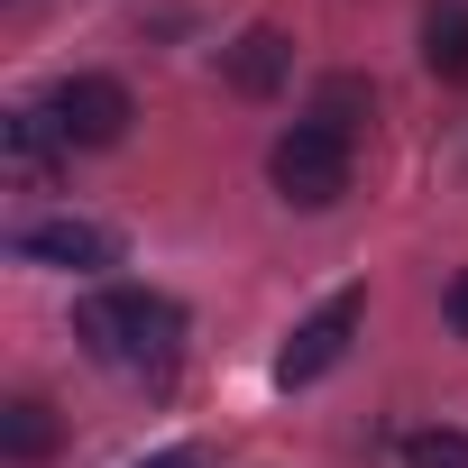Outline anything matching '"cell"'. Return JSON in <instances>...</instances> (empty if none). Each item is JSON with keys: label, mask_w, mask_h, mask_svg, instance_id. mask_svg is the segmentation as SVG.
Listing matches in <instances>:
<instances>
[{"label": "cell", "mask_w": 468, "mask_h": 468, "mask_svg": "<svg viewBox=\"0 0 468 468\" xmlns=\"http://www.w3.org/2000/svg\"><path fill=\"white\" fill-rule=\"evenodd\" d=\"M422 65L441 83H468V0H441V10L422 19Z\"/></svg>", "instance_id": "obj_9"}, {"label": "cell", "mask_w": 468, "mask_h": 468, "mask_svg": "<svg viewBox=\"0 0 468 468\" xmlns=\"http://www.w3.org/2000/svg\"><path fill=\"white\" fill-rule=\"evenodd\" d=\"M404 468H468V431H450V422L413 431V441H404Z\"/></svg>", "instance_id": "obj_10"}, {"label": "cell", "mask_w": 468, "mask_h": 468, "mask_svg": "<svg viewBox=\"0 0 468 468\" xmlns=\"http://www.w3.org/2000/svg\"><path fill=\"white\" fill-rule=\"evenodd\" d=\"M175 331H184V313L165 294H147V285H101V294L74 303V340L101 367H165L175 358Z\"/></svg>", "instance_id": "obj_1"}, {"label": "cell", "mask_w": 468, "mask_h": 468, "mask_svg": "<svg viewBox=\"0 0 468 468\" xmlns=\"http://www.w3.org/2000/svg\"><path fill=\"white\" fill-rule=\"evenodd\" d=\"M441 313H450V331H459V340H468V267H459V276H450V294H441Z\"/></svg>", "instance_id": "obj_12"}, {"label": "cell", "mask_w": 468, "mask_h": 468, "mask_svg": "<svg viewBox=\"0 0 468 468\" xmlns=\"http://www.w3.org/2000/svg\"><path fill=\"white\" fill-rule=\"evenodd\" d=\"M367 101H377V92H367L358 74H331V83H322V101H313V120H331V129H358V111H367Z\"/></svg>", "instance_id": "obj_11"}, {"label": "cell", "mask_w": 468, "mask_h": 468, "mask_svg": "<svg viewBox=\"0 0 468 468\" xmlns=\"http://www.w3.org/2000/svg\"><path fill=\"white\" fill-rule=\"evenodd\" d=\"M47 111H56L65 147H120V138H129V120H138V101H129V83H120V74H65Z\"/></svg>", "instance_id": "obj_3"}, {"label": "cell", "mask_w": 468, "mask_h": 468, "mask_svg": "<svg viewBox=\"0 0 468 468\" xmlns=\"http://www.w3.org/2000/svg\"><path fill=\"white\" fill-rule=\"evenodd\" d=\"M28 267H65V276H101V267H120V239L101 220H83V211H56V220H28L19 239H10Z\"/></svg>", "instance_id": "obj_5"}, {"label": "cell", "mask_w": 468, "mask_h": 468, "mask_svg": "<svg viewBox=\"0 0 468 468\" xmlns=\"http://www.w3.org/2000/svg\"><path fill=\"white\" fill-rule=\"evenodd\" d=\"M0 156H10V175H19V184H47V175H56V156H65L56 111H10V120H0Z\"/></svg>", "instance_id": "obj_8"}, {"label": "cell", "mask_w": 468, "mask_h": 468, "mask_svg": "<svg viewBox=\"0 0 468 468\" xmlns=\"http://www.w3.org/2000/svg\"><path fill=\"white\" fill-rule=\"evenodd\" d=\"M138 468H202L193 450H156V459H138Z\"/></svg>", "instance_id": "obj_13"}, {"label": "cell", "mask_w": 468, "mask_h": 468, "mask_svg": "<svg viewBox=\"0 0 468 468\" xmlns=\"http://www.w3.org/2000/svg\"><path fill=\"white\" fill-rule=\"evenodd\" d=\"M285 74H294L285 28H239V37L220 47V83L239 92V101H276V92H285Z\"/></svg>", "instance_id": "obj_6"}, {"label": "cell", "mask_w": 468, "mask_h": 468, "mask_svg": "<svg viewBox=\"0 0 468 468\" xmlns=\"http://www.w3.org/2000/svg\"><path fill=\"white\" fill-rule=\"evenodd\" d=\"M267 175H276V193H285L294 211H331V202L349 193V129H331V120H294V129L276 138Z\"/></svg>", "instance_id": "obj_2"}, {"label": "cell", "mask_w": 468, "mask_h": 468, "mask_svg": "<svg viewBox=\"0 0 468 468\" xmlns=\"http://www.w3.org/2000/svg\"><path fill=\"white\" fill-rule=\"evenodd\" d=\"M358 322H367V294H358V285H340V294H331L313 322H294V340L276 349V377H285V386H313V377H331V367L349 358Z\"/></svg>", "instance_id": "obj_4"}, {"label": "cell", "mask_w": 468, "mask_h": 468, "mask_svg": "<svg viewBox=\"0 0 468 468\" xmlns=\"http://www.w3.org/2000/svg\"><path fill=\"white\" fill-rule=\"evenodd\" d=\"M56 441H65V422H56L47 395H10V404H0V459H10V468L56 459Z\"/></svg>", "instance_id": "obj_7"}]
</instances>
